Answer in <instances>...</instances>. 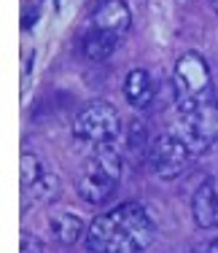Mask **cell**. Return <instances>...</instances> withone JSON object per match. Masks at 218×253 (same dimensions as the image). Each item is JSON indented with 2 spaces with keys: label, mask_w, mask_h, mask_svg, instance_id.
<instances>
[{
  "label": "cell",
  "mask_w": 218,
  "mask_h": 253,
  "mask_svg": "<svg viewBox=\"0 0 218 253\" xmlns=\"http://www.w3.org/2000/svg\"><path fill=\"white\" fill-rule=\"evenodd\" d=\"M156 240V221L140 202H124L97 215L87 229L92 253H143Z\"/></svg>",
  "instance_id": "cell-1"
},
{
  "label": "cell",
  "mask_w": 218,
  "mask_h": 253,
  "mask_svg": "<svg viewBox=\"0 0 218 253\" xmlns=\"http://www.w3.org/2000/svg\"><path fill=\"white\" fill-rule=\"evenodd\" d=\"M119 180H121V156L105 143L81 165L76 189L84 202L100 205L116 191Z\"/></svg>",
  "instance_id": "cell-2"
},
{
  "label": "cell",
  "mask_w": 218,
  "mask_h": 253,
  "mask_svg": "<svg viewBox=\"0 0 218 253\" xmlns=\"http://www.w3.org/2000/svg\"><path fill=\"white\" fill-rule=\"evenodd\" d=\"M173 89H175V105H178V111L216 100L210 68H208V62H205V57L199 51H186L183 57L175 62Z\"/></svg>",
  "instance_id": "cell-3"
},
{
  "label": "cell",
  "mask_w": 218,
  "mask_h": 253,
  "mask_svg": "<svg viewBox=\"0 0 218 253\" xmlns=\"http://www.w3.org/2000/svg\"><path fill=\"white\" fill-rule=\"evenodd\" d=\"M175 135L189 146L191 154L208 151L218 140V105H216V100L178 111V132Z\"/></svg>",
  "instance_id": "cell-4"
},
{
  "label": "cell",
  "mask_w": 218,
  "mask_h": 253,
  "mask_svg": "<svg viewBox=\"0 0 218 253\" xmlns=\"http://www.w3.org/2000/svg\"><path fill=\"white\" fill-rule=\"evenodd\" d=\"M119 129H121L119 111L111 105V102H102V100L87 105L81 113H78L76 124H73V135H76L78 140L94 143V146L111 143L113 137L119 135Z\"/></svg>",
  "instance_id": "cell-5"
},
{
  "label": "cell",
  "mask_w": 218,
  "mask_h": 253,
  "mask_svg": "<svg viewBox=\"0 0 218 253\" xmlns=\"http://www.w3.org/2000/svg\"><path fill=\"white\" fill-rule=\"evenodd\" d=\"M191 159V151L183 140H180L175 132H167V135H159L148 148V165L151 170L156 172L159 178H178L180 172L186 170Z\"/></svg>",
  "instance_id": "cell-6"
},
{
  "label": "cell",
  "mask_w": 218,
  "mask_h": 253,
  "mask_svg": "<svg viewBox=\"0 0 218 253\" xmlns=\"http://www.w3.org/2000/svg\"><path fill=\"white\" fill-rule=\"evenodd\" d=\"M130 25H132V14L124 0H102L92 14V30H97V33L121 38L130 30Z\"/></svg>",
  "instance_id": "cell-7"
},
{
  "label": "cell",
  "mask_w": 218,
  "mask_h": 253,
  "mask_svg": "<svg viewBox=\"0 0 218 253\" xmlns=\"http://www.w3.org/2000/svg\"><path fill=\"white\" fill-rule=\"evenodd\" d=\"M194 224L199 229H218V175L208 178L191 197Z\"/></svg>",
  "instance_id": "cell-8"
},
{
  "label": "cell",
  "mask_w": 218,
  "mask_h": 253,
  "mask_svg": "<svg viewBox=\"0 0 218 253\" xmlns=\"http://www.w3.org/2000/svg\"><path fill=\"white\" fill-rule=\"evenodd\" d=\"M154 81H151V76L145 73V70H130L124 78V97L130 102L135 111H145V108L154 105Z\"/></svg>",
  "instance_id": "cell-9"
},
{
  "label": "cell",
  "mask_w": 218,
  "mask_h": 253,
  "mask_svg": "<svg viewBox=\"0 0 218 253\" xmlns=\"http://www.w3.org/2000/svg\"><path fill=\"white\" fill-rule=\"evenodd\" d=\"M119 43H121V38H116V35L97 33V30L89 27V33L84 35V54H87V59H92V62H102V59H108L119 49Z\"/></svg>",
  "instance_id": "cell-10"
},
{
  "label": "cell",
  "mask_w": 218,
  "mask_h": 253,
  "mask_svg": "<svg viewBox=\"0 0 218 253\" xmlns=\"http://www.w3.org/2000/svg\"><path fill=\"white\" fill-rule=\"evenodd\" d=\"M48 229H51L54 240L62 245H73L78 237L84 234V221L73 213H54L51 221H48Z\"/></svg>",
  "instance_id": "cell-11"
},
{
  "label": "cell",
  "mask_w": 218,
  "mask_h": 253,
  "mask_svg": "<svg viewBox=\"0 0 218 253\" xmlns=\"http://www.w3.org/2000/svg\"><path fill=\"white\" fill-rule=\"evenodd\" d=\"M59 189V180L54 172H44V178L38 180V183H33L27 191H24V202L27 205H38V202H46L51 200L54 194H57Z\"/></svg>",
  "instance_id": "cell-12"
},
{
  "label": "cell",
  "mask_w": 218,
  "mask_h": 253,
  "mask_svg": "<svg viewBox=\"0 0 218 253\" xmlns=\"http://www.w3.org/2000/svg\"><path fill=\"white\" fill-rule=\"evenodd\" d=\"M19 167H22V172H19V186H22V191H27L33 183H38V180L44 178V172H46L44 167H41V159H38L33 151H22Z\"/></svg>",
  "instance_id": "cell-13"
},
{
  "label": "cell",
  "mask_w": 218,
  "mask_h": 253,
  "mask_svg": "<svg viewBox=\"0 0 218 253\" xmlns=\"http://www.w3.org/2000/svg\"><path fill=\"white\" fill-rule=\"evenodd\" d=\"M22 253H41V243L27 232L22 234Z\"/></svg>",
  "instance_id": "cell-14"
},
{
  "label": "cell",
  "mask_w": 218,
  "mask_h": 253,
  "mask_svg": "<svg viewBox=\"0 0 218 253\" xmlns=\"http://www.w3.org/2000/svg\"><path fill=\"white\" fill-rule=\"evenodd\" d=\"M208 253H218V240H213V243H210V248H208Z\"/></svg>",
  "instance_id": "cell-15"
},
{
  "label": "cell",
  "mask_w": 218,
  "mask_h": 253,
  "mask_svg": "<svg viewBox=\"0 0 218 253\" xmlns=\"http://www.w3.org/2000/svg\"><path fill=\"white\" fill-rule=\"evenodd\" d=\"M210 8H213L216 14H218V0H210Z\"/></svg>",
  "instance_id": "cell-16"
}]
</instances>
